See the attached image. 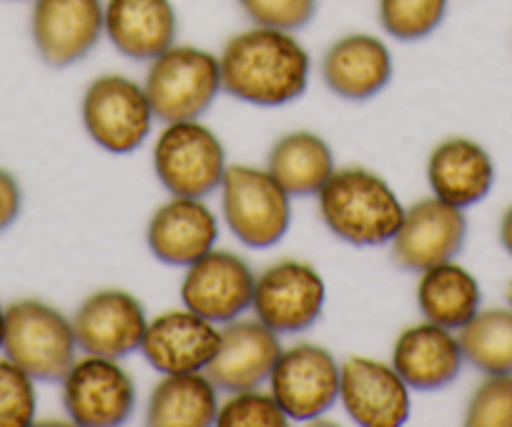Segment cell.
<instances>
[{"mask_svg":"<svg viewBox=\"0 0 512 427\" xmlns=\"http://www.w3.org/2000/svg\"><path fill=\"white\" fill-rule=\"evenodd\" d=\"M221 91L254 106H284L307 91L312 58L289 31L254 26L219 56Z\"/></svg>","mask_w":512,"mask_h":427,"instance_id":"obj_1","label":"cell"},{"mask_svg":"<svg viewBox=\"0 0 512 427\" xmlns=\"http://www.w3.org/2000/svg\"><path fill=\"white\" fill-rule=\"evenodd\" d=\"M317 196L329 232L354 247L392 242L405 219V206L392 186L362 166L334 169Z\"/></svg>","mask_w":512,"mask_h":427,"instance_id":"obj_2","label":"cell"},{"mask_svg":"<svg viewBox=\"0 0 512 427\" xmlns=\"http://www.w3.org/2000/svg\"><path fill=\"white\" fill-rule=\"evenodd\" d=\"M76 350L73 322L61 309L38 299H18L6 307L3 352L33 380H63L76 362Z\"/></svg>","mask_w":512,"mask_h":427,"instance_id":"obj_3","label":"cell"},{"mask_svg":"<svg viewBox=\"0 0 512 427\" xmlns=\"http://www.w3.org/2000/svg\"><path fill=\"white\" fill-rule=\"evenodd\" d=\"M144 88L164 124L199 119L221 91L219 58L204 48L171 46L151 61Z\"/></svg>","mask_w":512,"mask_h":427,"instance_id":"obj_4","label":"cell"},{"mask_svg":"<svg viewBox=\"0 0 512 427\" xmlns=\"http://www.w3.org/2000/svg\"><path fill=\"white\" fill-rule=\"evenodd\" d=\"M221 209L241 244L269 249L292 224V196L272 174L254 166H229L221 181Z\"/></svg>","mask_w":512,"mask_h":427,"instance_id":"obj_5","label":"cell"},{"mask_svg":"<svg viewBox=\"0 0 512 427\" xmlns=\"http://www.w3.org/2000/svg\"><path fill=\"white\" fill-rule=\"evenodd\" d=\"M154 169L169 194L206 199L224 181V146L209 126L196 119L174 121L156 139Z\"/></svg>","mask_w":512,"mask_h":427,"instance_id":"obj_6","label":"cell"},{"mask_svg":"<svg viewBox=\"0 0 512 427\" xmlns=\"http://www.w3.org/2000/svg\"><path fill=\"white\" fill-rule=\"evenodd\" d=\"M83 126L108 154H131L151 134L154 109L141 83L121 73L98 76L83 96Z\"/></svg>","mask_w":512,"mask_h":427,"instance_id":"obj_7","label":"cell"},{"mask_svg":"<svg viewBox=\"0 0 512 427\" xmlns=\"http://www.w3.org/2000/svg\"><path fill=\"white\" fill-rule=\"evenodd\" d=\"M324 299L327 287L312 264L282 259L256 277L251 309L277 335H297L317 322Z\"/></svg>","mask_w":512,"mask_h":427,"instance_id":"obj_8","label":"cell"},{"mask_svg":"<svg viewBox=\"0 0 512 427\" xmlns=\"http://www.w3.org/2000/svg\"><path fill=\"white\" fill-rule=\"evenodd\" d=\"M61 382L63 407L76 425L116 427L134 415L136 385L118 360L86 355Z\"/></svg>","mask_w":512,"mask_h":427,"instance_id":"obj_9","label":"cell"},{"mask_svg":"<svg viewBox=\"0 0 512 427\" xmlns=\"http://www.w3.org/2000/svg\"><path fill=\"white\" fill-rule=\"evenodd\" d=\"M342 365L319 345H294L282 350L269 385L289 420H317L339 400Z\"/></svg>","mask_w":512,"mask_h":427,"instance_id":"obj_10","label":"cell"},{"mask_svg":"<svg viewBox=\"0 0 512 427\" xmlns=\"http://www.w3.org/2000/svg\"><path fill=\"white\" fill-rule=\"evenodd\" d=\"M467 239V217L460 206L430 196L405 209L400 232L392 239V259L405 272L422 274L452 262Z\"/></svg>","mask_w":512,"mask_h":427,"instance_id":"obj_11","label":"cell"},{"mask_svg":"<svg viewBox=\"0 0 512 427\" xmlns=\"http://www.w3.org/2000/svg\"><path fill=\"white\" fill-rule=\"evenodd\" d=\"M254 287L256 274L239 254L211 249L186 269L181 302L216 325H226L251 307Z\"/></svg>","mask_w":512,"mask_h":427,"instance_id":"obj_12","label":"cell"},{"mask_svg":"<svg viewBox=\"0 0 512 427\" xmlns=\"http://www.w3.org/2000/svg\"><path fill=\"white\" fill-rule=\"evenodd\" d=\"M71 322L78 347L86 355H101L111 360H121L141 350L149 327L144 304L123 289H103L91 294L78 307Z\"/></svg>","mask_w":512,"mask_h":427,"instance_id":"obj_13","label":"cell"},{"mask_svg":"<svg viewBox=\"0 0 512 427\" xmlns=\"http://www.w3.org/2000/svg\"><path fill=\"white\" fill-rule=\"evenodd\" d=\"M31 36L48 66H73L101 41L103 0H33Z\"/></svg>","mask_w":512,"mask_h":427,"instance_id":"obj_14","label":"cell"},{"mask_svg":"<svg viewBox=\"0 0 512 427\" xmlns=\"http://www.w3.org/2000/svg\"><path fill=\"white\" fill-rule=\"evenodd\" d=\"M339 400L362 427H400L410 417V385L392 365L349 357L339 377Z\"/></svg>","mask_w":512,"mask_h":427,"instance_id":"obj_15","label":"cell"},{"mask_svg":"<svg viewBox=\"0 0 512 427\" xmlns=\"http://www.w3.org/2000/svg\"><path fill=\"white\" fill-rule=\"evenodd\" d=\"M219 342L221 330H216V322L191 309H174L149 322L141 352L161 375L204 372L219 352Z\"/></svg>","mask_w":512,"mask_h":427,"instance_id":"obj_16","label":"cell"},{"mask_svg":"<svg viewBox=\"0 0 512 427\" xmlns=\"http://www.w3.org/2000/svg\"><path fill=\"white\" fill-rule=\"evenodd\" d=\"M279 355L282 342L277 332L256 317L234 319L221 330L219 352L204 372L224 392L251 390L269 380Z\"/></svg>","mask_w":512,"mask_h":427,"instance_id":"obj_17","label":"cell"},{"mask_svg":"<svg viewBox=\"0 0 512 427\" xmlns=\"http://www.w3.org/2000/svg\"><path fill=\"white\" fill-rule=\"evenodd\" d=\"M149 249L159 262L189 267L209 254L219 239L216 214L194 196H174L149 222Z\"/></svg>","mask_w":512,"mask_h":427,"instance_id":"obj_18","label":"cell"},{"mask_svg":"<svg viewBox=\"0 0 512 427\" xmlns=\"http://www.w3.org/2000/svg\"><path fill=\"white\" fill-rule=\"evenodd\" d=\"M103 33L121 56L154 61L176 43L179 18L171 0H106Z\"/></svg>","mask_w":512,"mask_h":427,"instance_id":"obj_19","label":"cell"},{"mask_svg":"<svg viewBox=\"0 0 512 427\" xmlns=\"http://www.w3.org/2000/svg\"><path fill=\"white\" fill-rule=\"evenodd\" d=\"M460 337L435 322L412 325L397 337L392 350V367L412 390H442L462 372Z\"/></svg>","mask_w":512,"mask_h":427,"instance_id":"obj_20","label":"cell"},{"mask_svg":"<svg viewBox=\"0 0 512 427\" xmlns=\"http://www.w3.org/2000/svg\"><path fill=\"white\" fill-rule=\"evenodd\" d=\"M322 76L337 96L347 101H367L392 81V53L382 38L349 33L327 48Z\"/></svg>","mask_w":512,"mask_h":427,"instance_id":"obj_21","label":"cell"},{"mask_svg":"<svg viewBox=\"0 0 512 427\" xmlns=\"http://www.w3.org/2000/svg\"><path fill=\"white\" fill-rule=\"evenodd\" d=\"M427 181L437 199L467 209L492 191L495 164L485 146L465 136H455L442 141L430 154Z\"/></svg>","mask_w":512,"mask_h":427,"instance_id":"obj_22","label":"cell"},{"mask_svg":"<svg viewBox=\"0 0 512 427\" xmlns=\"http://www.w3.org/2000/svg\"><path fill=\"white\" fill-rule=\"evenodd\" d=\"M219 387L206 372L164 375L151 390L146 422L156 427H209L219 415Z\"/></svg>","mask_w":512,"mask_h":427,"instance_id":"obj_23","label":"cell"},{"mask_svg":"<svg viewBox=\"0 0 512 427\" xmlns=\"http://www.w3.org/2000/svg\"><path fill=\"white\" fill-rule=\"evenodd\" d=\"M480 304V284L465 267L455 264V259L422 272L417 284V307L427 322L447 330H462L480 312Z\"/></svg>","mask_w":512,"mask_h":427,"instance_id":"obj_24","label":"cell"},{"mask_svg":"<svg viewBox=\"0 0 512 427\" xmlns=\"http://www.w3.org/2000/svg\"><path fill=\"white\" fill-rule=\"evenodd\" d=\"M269 174L289 196H314L334 174L332 149L312 131H294L269 151Z\"/></svg>","mask_w":512,"mask_h":427,"instance_id":"obj_25","label":"cell"},{"mask_svg":"<svg viewBox=\"0 0 512 427\" xmlns=\"http://www.w3.org/2000/svg\"><path fill=\"white\" fill-rule=\"evenodd\" d=\"M457 337L465 362L482 375H512V307L480 309Z\"/></svg>","mask_w":512,"mask_h":427,"instance_id":"obj_26","label":"cell"},{"mask_svg":"<svg viewBox=\"0 0 512 427\" xmlns=\"http://www.w3.org/2000/svg\"><path fill=\"white\" fill-rule=\"evenodd\" d=\"M450 0H379L384 33L397 41H422L442 26Z\"/></svg>","mask_w":512,"mask_h":427,"instance_id":"obj_27","label":"cell"},{"mask_svg":"<svg viewBox=\"0 0 512 427\" xmlns=\"http://www.w3.org/2000/svg\"><path fill=\"white\" fill-rule=\"evenodd\" d=\"M216 425L221 427H284L289 415L282 410L272 392L251 390L231 392L229 400L219 405Z\"/></svg>","mask_w":512,"mask_h":427,"instance_id":"obj_28","label":"cell"},{"mask_svg":"<svg viewBox=\"0 0 512 427\" xmlns=\"http://www.w3.org/2000/svg\"><path fill=\"white\" fill-rule=\"evenodd\" d=\"M36 380L23 367L0 360V427H28L36 420Z\"/></svg>","mask_w":512,"mask_h":427,"instance_id":"obj_29","label":"cell"},{"mask_svg":"<svg viewBox=\"0 0 512 427\" xmlns=\"http://www.w3.org/2000/svg\"><path fill=\"white\" fill-rule=\"evenodd\" d=\"M472 427H512V375H487L465 410Z\"/></svg>","mask_w":512,"mask_h":427,"instance_id":"obj_30","label":"cell"},{"mask_svg":"<svg viewBox=\"0 0 512 427\" xmlns=\"http://www.w3.org/2000/svg\"><path fill=\"white\" fill-rule=\"evenodd\" d=\"M239 6L254 26L294 33L314 21L319 0H239Z\"/></svg>","mask_w":512,"mask_h":427,"instance_id":"obj_31","label":"cell"},{"mask_svg":"<svg viewBox=\"0 0 512 427\" xmlns=\"http://www.w3.org/2000/svg\"><path fill=\"white\" fill-rule=\"evenodd\" d=\"M23 206L21 184L11 171L0 169V232H6L13 222L18 219Z\"/></svg>","mask_w":512,"mask_h":427,"instance_id":"obj_32","label":"cell"},{"mask_svg":"<svg viewBox=\"0 0 512 427\" xmlns=\"http://www.w3.org/2000/svg\"><path fill=\"white\" fill-rule=\"evenodd\" d=\"M500 242L505 247V252L512 257V206L502 214V222H500Z\"/></svg>","mask_w":512,"mask_h":427,"instance_id":"obj_33","label":"cell"},{"mask_svg":"<svg viewBox=\"0 0 512 427\" xmlns=\"http://www.w3.org/2000/svg\"><path fill=\"white\" fill-rule=\"evenodd\" d=\"M3 342H6V307L0 304V352H3Z\"/></svg>","mask_w":512,"mask_h":427,"instance_id":"obj_34","label":"cell"},{"mask_svg":"<svg viewBox=\"0 0 512 427\" xmlns=\"http://www.w3.org/2000/svg\"><path fill=\"white\" fill-rule=\"evenodd\" d=\"M507 304H510V307H512V282L507 284Z\"/></svg>","mask_w":512,"mask_h":427,"instance_id":"obj_35","label":"cell"}]
</instances>
